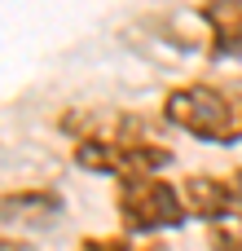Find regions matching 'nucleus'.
<instances>
[{"label": "nucleus", "mask_w": 242, "mask_h": 251, "mask_svg": "<svg viewBox=\"0 0 242 251\" xmlns=\"http://www.w3.org/2000/svg\"><path fill=\"white\" fill-rule=\"evenodd\" d=\"M71 137H75V168L93 172V176H110L132 181V176H159L163 168H172V146H163L159 137H150L141 115L128 110H79V115H62L57 119Z\"/></svg>", "instance_id": "f257e3e1"}, {"label": "nucleus", "mask_w": 242, "mask_h": 251, "mask_svg": "<svg viewBox=\"0 0 242 251\" xmlns=\"http://www.w3.org/2000/svg\"><path fill=\"white\" fill-rule=\"evenodd\" d=\"M163 119L207 146H242V88L229 84H181L163 97Z\"/></svg>", "instance_id": "f03ea898"}, {"label": "nucleus", "mask_w": 242, "mask_h": 251, "mask_svg": "<svg viewBox=\"0 0 242 251\" xmlns=\"http://www.w3.org/2000/svg\"><path fill=\"white\" fill-rule=\"evenodd\" d=\"M115 216H119V229L132 238H154V234L181 229L190 221L181 185H172L163 172L119 181L115 185Z\"/></svg>", "instance_id": "7ed1b4c3"}, {"label": "nucleus", "mask_w": 242, "mask_h": 251, "mask_svg": "<svg viewBox=\"0 0 242 251\" xmlns=\"http://www.w3.org/2000/svg\"><path fill=\"white\" fill-rule=\"evenodd\" d=\"M185 212L203 225L242 221V168L234 172H190L181 181Z\"/></svg>", "instance_id": "20e7f679"}, {"label": "nucleus", "mask_w": 242, "mask_h": 251, "mask_svg": "<svg viewBox=\"0 0 242 251\" xmlns=\"http://www.w3.org/2000/svg\"><path fill=\"white\" fill-rule=\"evenodd\" d=\"M66 207L62 190L53 185H18L0 190V225H48Z\"/></svg>", "instance_id": "39448f33"}, {"label": "nucleus", "mask_w": 242, "mask_h": 251, "mask_svg": "<svg viewBox=\"0 0 242 251\" xmlns=\"http://www.w3.org/2000/svg\"><path fill=\"white\" fill-rule=\"evenodd\" d=\"M198 18L212 31L216 57H242V0H203Z\"/></svg>", "instance_id": "423d86ee"}, {"label": "nucleus", "mask_w": 242, "mask_h": 251, "mask_svg": "<svg viewBox=\"0 0 242 251\" xmlns=\"http://www.w3.org/2000/svg\"><path fill=\"white\" fill-rule=\"evenodd\" d=\"M75 251H172L163 238H132V234H88Z\"/></svg>", "instance_id": "0eeeda50"}, {"label": "nucleus", "mask_w": 242, "mask_h": 251, "mask_svg": "<svg viewBox=\"0 0 242 251\" xmlns=\"http://www.w3.org/2000/svg\"><path fill=\"white\" fill-rule=\"evenodd\" d=\"M207 251H242V221L207 225Z\"/></svg>", "instance_id": "6e6552de"}, {"label": "nucleus", "mask_w": 242, "mask_h": 251, "mask_svg": "<svg viewBox=\"0 0 242 251\" xmlns=\"http://www.w3.org/2000/svg\"><path fill=\"white\" fill-rule=\"evenodd\" d=\"M0 251H35L26 238H9V234H0Z\"/></svg>", "instance_id": "1a4fd4ad"}]
</instances>
